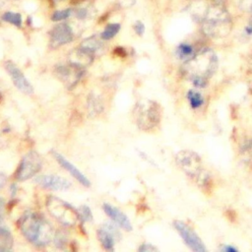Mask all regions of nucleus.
Here are the masks:
<instances>
[{
	"instance_id": "f257e3e1",
	"label": "nucleus",
	"mask_w": 252,
	"mask_h": 252,
	"mask_svg": "<svg viewBox=\"0 0 252 252\" xmlns=\"http://www.w3.org/2000/svg\"><path fill=\"white\" fill-rule=\"evenodd\" d=\"M219 67V58L216 52L205 47L196 52L189 60L183 62L180 73L196 88H205L209 80L215 75Z\"/></svg>"
},
{
	"instance_id": "f03ea898",
	"label": "nucleus",
	"mask_w": 252,
	"mask_h": 252,
	"mask_svg": "<svg viewBox=\"0 0 252 252\" xmlns=\"http://www.w3.org/2000/svg\"><path fill=\"white\" fill-rule=\"evenodd\" d=\"M19 227L24 237L38 247L46 246L54 237L52 225L34 212H26L19 220Z\"/></svg>"
},
{
	"instance_id": "7ed1b4c3",
	"label": "nucleus",
	"mask_w": 252,
	"mask_h": 252,
	"mask_svg": "<svg viewBox=\"0 0 252 252\" xmlns=\"http://www.w3.org/2000/svg\"><path fill=\"white\" fill-rule=\"evenodd\" d=\"M202 32L212 38L228 35L232 30V20L224 5L214 3L205 12L201 22Z\"/></svg>"
},
{
	"instance_id": "20e7f679",
	"label": "nucleus",
	"mask_w": 252,
	"mask_h": 252,
	"mask_svg": "<svg viewBox=\"0 0 252 252\" xmlns=\"http://www.w3.org/2000/svg\"><path fill=\"white\" fill-rule=\"evenodd\" d=\"M177 166L201 188H207L210 184V175L203 166L201 157L194 151L182 150L175 156Z\"/></svg>"
},
{
	"instance_id": "39448f33",
	"label": "nucleus",
	"mask_w": 252,
	"mask_h": 252,
	"mask_svg": "<svg viewBox=\"0 0 252 252\" xmlns=\"http://www.w3.org/2000/svg\"><path fill=\"white\" fill-rule=\"evenodd\" d=\"M134 116L137 126L144 131L155 129L160 122V105L151 99H142L137 102L134 109Z\"/></svg>"
},
{
	"instance_id": "423d86ee",
	"label": "nucleus",
	"mask_w": 252,
	"mask_h": 252,
	"mask_svg": "<svg viewBox=\"0 0 252 252\" xmlns=\"http://www.w3.org/2000/svg\"><path fill=\"white\" fill-rule=\"evenodd\" d=\"M46 208L48 212L65 226H73L79 220L78 210L56 196H48Z\"/></svg>"
},
{
	"instance_id": "0eeeda50",
	"label": "nucleus",
	"mask_w": 252,
	"mask_h": 252,
	"mask_svg": "<svg viewBox=\"0 0 252 252\" xmlns=\"http://www.w3.org/2000/svg\"><path fill=\"white\" fill-rule=\"evenodd\" d=\"M42 167V159L39 154L35 151H31L27 153L16 171V179L18 181H25L33 177L36 173L40 171Z\"/></svg>"
},
{
	"instance_id": "6e6552de",
	"label": "nucleus",
	"mask_w": 252,
	"mask_h": 252,
	"mask_svg": "<svg viewBox=\"0 0 252 252\" xmlns=\"http://www.w3.org/2000/svg\"><path fill=\"white\" fill-rule=\"evenodd\" d=\"M173 226L175 230L178 232L180 237L182 238L185 245L194 252H207L208 249L203 242V240L200 238V236L197 234V232L185 221L176 220L173 221Z\"/></svg>"
},
{
	"instance_id": "1a4fd4ad",
	"label": "nucleus",
	"mask_w": 252,
	"mask_h": 252,
	"mask_svg": "<svg viewBox=\"0 0 252 252\" xmlns=\"http://www.w3.org/2000/svg\"><path fill=\"white\" fill-rule=\"evenodd\" d=\"M54 72L67 89H73L82 79L84 75V67L69 62L67 64H58L55 67Z\"/></svg>"
},
{
	"instance_id": "9d476101",
	"label": "nucleus",
	"mask_w": 252,
	"mask_h": 252,
	"mask_svg": "<svg viewBox=\"0 0 252 252\" xmlns=\"http://www.w3.org/2000/svg\"><path fill=\"white\" fill-rule=\"evenodd\" d=\"M4 67L9 74L12 82L14 83L15 87L24 93L25 94H32L33 93L32 85L30 83V81L27 79V77L24 75L22 70L12 61H6L4 64Z\"/></svg>"
},
{
	"instance_id": "9b49d317",
	"label": "nucleus",
	"mask_w": 252,
	"mask_h": 252,
	"mask_svg": "<svg viewBox=\"0 0 252 252\" xmlns=\"http://www.w3.org/2000/svg\"><path fill=\"white\" fill-rule=\"evenodd\" d=\"M73 30L69 24H58L50 31V46L53 48L60 47L73 40Z\"/></svg>"
},
{
	"instance_id": "f8f14e48",
	"label": "nucleus",
	"mask_w": 252,
	"mask_h": 252,
	"mask_svg": "<svg viewBox=\"0 0 252 252\" xmlns=\"http://www.w3.org/2000/svg\"><path fill=\"white\" fill-rule=\"evenodd\" d=\"M35 183L38 184L40 187L54 190V191H64L68 190L72 184L66 178L56 175V174H42L38 175L34 179Z\"/></svg>"
},
{
	"instance_id": "ddd939ff",
	"label": "nucleus",
	"mask_w": 252,
	"mask_h": 252,
	"mask_svg": "<svg viewBox=\"0 0 252 252\" xmlns=\"http://www.w3.org/2000/svg\"><path fill=\"white\" fill-rule=\"evenodd\" d=\"M96 235L101 246L105 250L113 251L115 239L119 238L120 233L115 225L111 223H104L101 227L97 229Z\"/></svg>"
},
{
	"instance_id": "4468645a",
	"label": "nucleus",
	"mask_w": 252,
	"mask_h": 252,
	"mask_svg": "<svg viewBox=\"0 0 252 252\" xmlns=\"http://www.w3.org/2000/svg\"><path fill=\"white\" fill-rule=\"evenodd\" d=\"M52 156L54 159L57 161V163L66 171H68L79 183L86 187H89L91 185V181L89 180V178L77 166H75L71 161L65 158V157H63L61 154L55 151H52Z\"/></svg>"
},
{
	"instance_id": "2eb2a0df",
	"label": "nucleus",
	"mask_w": 252,
	"mask_h": 252,
	"mask_svg": "<svg viewBox=\"0 0 252 252\" xmlns=\"http://www.w3.org/2000/svg\"><path fill=\"white\" fill-rule=\"evenodd\" d=\"M103 212L109 217V219L120 228L126 230V231H131L133 229L132 223L129 220V218L118 208L112 206L111 204L108 203H103L102 205Z\"/></svg>"
},
{
	"instance_id": "dca6fc26",
	"label": "nucleus",
	"mask_w": 252,
	"mask_h": 252,
	"mask_svg": "<svg viewBox=\"0 0 252 252\" xmlns=\"http://www.w3.org/2000/svg\"><path fill=\"white\" fill-rule=\"evenodd\" d=\"M94 51H92L91 49L80 45L77 49H75L70 56V62L75 63L79 66L85 67L89 64H91L94 60Z\"/></svg>"
},
{
	"instance_id": "f3484780",
	"label": "nucleus",
	"mask_w": 252,
	"mask_h": 252,
	"mask_svg": "<svg viewBox=\"0 0 252 252\" xmlns=\"http://www.w3.org/2000/svg\"><path fill=\"white\" fill-rule=\"evenodd\" d=\"M196 49L195 47L187 42L180 43L176 49H175V55L178 59L182 60L183 62L191 59L195 54H196Z\"/></svg>"
},
{
	"instance_id": "a211bd4d",
	"label": "nucleus",
	"mask_w": 252,
	"mask_h": 252,
	"mask_svg": "<svg viewBox=\"0 0 252 252\" xmlns=\"http://www.w3.org/2000/svg\"><path fill=\"white\" fill-rule=\"evenodd\" d=\"M186 97H187L188 103L192 109H199L205 103V98H204L203 94L194 89H190L187 91Z\"/></svg>"
},
{
	"instance_id": "6ab92c4d",
	"label": "nucleus",
	"mask_w": 252,
	"mask_h": 252,
	"mask_svg": "<svg viewBox=\"0 0 252 252\" xmlns=\"http://www.w3.org/2000/svg\"><path fill=\"white\" fill-rule=\"evenodd\" d=\"M13 244L14 240L11 231L6 227L0 226V252L12 250Z\"/></svg>"
},
{
	"instance_id": "aec40b11",
	"label": "nucleus",
	"mask_w": 252,
	"mask_h": 252,
	"mask_svg": "<svg viewBox=\"0 0 252 252\" xmlns=\"http://www.w3.org/2000/svg\"><path fill=\"white\" fill-rule=\"evenodd\" d=\"M88 109L92 116L99 114L103 109V104H102L101 99L97 95H95L94 94H90L89 98H88Z\"/></svg>"
},
{
	"instance_id": "412c9836",
	"label": "nucleus",
	"mask_w": 252,
	"mask_h": 252,
	"mask_svg": "<svg viewBox=\"0 0 252 252\" xmlns=\"http://www.w3.org/2000/svg\"><path fill=\"white\" fill-rule=\"evenodd\" d=\"M120 28H121V26L118 23H110V24H108L104 28L103 32L100 33V38L102 40H109V39H111L112 37H114L118 33V32L120 31Z\"/></svg>"
},
{
	"instance_id": "4be33fe9",
	"label": "nucleus",
	"mask_w": 252,
	"mask_h": 252,
	"mask_svg": "<svg viewBox=\"0 0 252 252\" xmlns=\"http://www.w3.org/2000/svg\"><path fill=\"white\" fill-rule=\"evenodd\" d=\"M2 19L11 24V25H14L15 27H18V28H21L22 27V24H23V19H22V16L21 14L19 13H15V12H6L3 14L2 16Z\"/></svg>"
},
{
	"instance_id": "5701e85b",
	"label": "nucleus",
	"mask_w": 252,
	"mask_h": 252,
	"mask_svg": "<svg viewBox=\"0 0 252 252\" xmlns=\"http://www.w3.org/2000/svg\"><path fill=\"white\" fill-rule=\"evenodd\" d=\"M78 215H79V220L83 222L93 221L94 220L92 210L87 205H83L78 209Z\"/></svg>"
},
{
	"instance_id": "b1692460",
	"label": "nucleus",
	"mask_w": 252,
	"mask_h": 252,
	"mask_svg": "<svg viewBox=\"0 0 252 252\" xmlns=\"http://www.w3.org/2000/svg\"><path fill=\"white\" fill-rule=\"evenodd\" d=\"M82 46H85L89 49H91L92 51L95 52L98 48H100L101 46V42L99 39H97L96 36H91L89 38H86L82 43H81Z\"/></svg>"
},
{
	"instance_id": "393cba45",
	"label": "nucleus",
	"mask_w": 252,
	"mask_h": 252,
	"mask_svg": "<svg viewBox=\"0 0 252 252\" xmlns=\"http://www.w3.org/2000/svg\"><path fill=\"white\" fill-rule=\"evenodd\" d=\"M72 14V10L70 8L68 9H63V10H57L55 11L52 16H51V20L53 22H60L63 20H66L67 18H69Z\"/></svg>"
},
{
	"instance_id": "a878e982",
	"label": "nucleus",
	"mask_w": 252,
	"mask_h": 252,
	"mask_svg": "<svg viewBox=\"0 0 252 252\" xmlns=\"http://www.w3.org/2000/svg\"><path fill=\"white\" fill-rule=\"evenodd\" d=\"M53 239H54V244L58 248H62L67 243V235H66V233L64 231H57L54 234Z\"/></svg>"
},
{
	"instance_id": "bb28decb",
	"label": "nucleus",
	"mask_w": 252,
	"mask_h": 252,
	"mask_svg": "<svg viewBox=\"0 0 252 252\" xmlns=\"http://www.w3.org/2000/svg\"><path fill=\"white\" fill-rule=\"evenodd\" d=\"M239 8L244 12H252V0H239Z\"/></svg>"
},
{
	"instance_id": "cd10ccee",
	"label": "nucleus",
	"mask_w": 252,
	"mask_h": 252,
	"mask_svg": "<svg viewBox=\"0 0 252 252\" xmlns=\"http://www.w3.org/2000/svg\"><path fill=\"white\" fill-rule=\"evenodd\" d=\"M138 251H140V252H154V251H158V249L151 243H143L138 248Z\"/></svg>"
},
{
	"instance_id": "c85d7f7f",
	"label": "nucleus",
	"mask_w": 252,
	"mask_h": 252,
	"mask_svg": "<svg viewBox=\"0 0 252 252\" xmlns=\"http://www.w3.org/2000/svg\"><path fill=\"white\" fill-rule=\"evenodd\" d=\"M133 29L138 35H143L145 32V25L141 21H136L133 26Z\"/></svg>"
},
{
	"instance_id": "c756f323",
	"label": "nucleus",
	"mask_w": 252,
	"mask_h": 252,
	"mask_svg": "<svg viewBox=\"0 0 252 252\" xmlns=\"http://www.w3.org/2000/svg\"><path fill=\"white\" fill-rule=\"evenodd\" d=\"M75 14H76V17H77V18L83 20V19H86V18L88 17V15H89V10H88L86 7H80V8H78V9L76 10Z\"/></svg>"
},
{
	"instance_id": "7c9ffc66",
	"label": "nucleus",
	"mask_w": 252,
	"mask_h": 252,
	"mask_svg": "<svg viewBox=\"0 0 252 252\" xmlns=\"http://www.w3.org/2000/svg\"><path fill=\"white\" fill-rule=\"evenodd\" d=\"M220 250L223 251V252H237L238 251V249L235 246L231 245V244H224L220 248Z\"/></svg>"
},
{
	"instance_id": "2f4dec72",
	"label": "nucleus",
	"mask_w": 252,
	"mask_h": 252,
	"mask_svg": "<svg viewBox=\"0 0 252 252\" xmlns=\"http://www.w3.org/2000/svg\"><path fill=\"white\" fill-rule=\"evenodd\" d=\"M17 192H18V186H17V184H16V183L11 184V186H10V194H11V197L14 198V197L16 196Z\"/></svg>"
},
{
	"instance_id": "473e14b6",
	"label": "nucleus",
	"mask_w": 252,
	"mask_h": 252,
	"mask_svg": "<svg viewBox=\"0 0 252 252\" xmlns=\"http://www.w3.org/2000/svg\"><path fill=\"white\" fill-rule=\"evenodd\" d=\"M6 181H7L6 174H4L3 172L0 171V190L4 187V185L6 184Z\"/></svg>"
},
{
	"instance_id": "72a5a7b5",
	"label": "nucleus",
	"mask_w": 252,
	"mask_h": 252,
	"mask_svg": "<svg viewBox=\"0 0 252 252\" xmlns=\"http://www.w3.org/2000/svg\"><path fill=\"white\" fill-rule=\"evenodd\" d=\"M244 33L247 35L252 34V22L251 21H249V23L246 25V27L244 29Z\"/></svg>"
},
{
	"instance_id": "f704fd0d",
	"label": "nucleus",
	"mask_w": 252,
	"mask_h": 252,
	"mask_svg": "<svg viewBox=\"0 0 252 252\" xmlns=\"http://www.w3.org/2000/svg\"><path fill=\"white\" fill-rule=\"evenodd\" d=\"M121 5L124 7H130L135 3V0H120Z\"/></svg>"
},
{
	"instance_id": "c9c22d12",
	"label": "nucleus",
	"mask_w": 252,
	"mask_h": 252,
	"mask_svg": "<svg viewBox=\"0 0 252 252\" xmlns=\"http://www.w3.org/2000/svg\"><path fill=\"white\" fill-rule=\"evenodd\" d=\"M3 209H4V201L3 199L0 198V223L3 220V217H4V213H3Z\"/></svg>"
},
{
	"instance_id": "e433bc0d",
	"label": "nucleus",
	"mask_w": 252,
	"mask_h": 252,
	"mask_svg": "<svg viewBox=\"0 0 252 252\" xmlns=\"http://www.w3.org/2000/svg\"><path fill=\"white\" fill-rule=\"evenodd\" d=\"M227 1L229 0H214V3H217V4H221V5H224Z\"/></svg>"
},
{
	"instance_id": "4c0bfd02",
	"label": "nucleus",
	"mask_w": 252,
	"mask_h": 252,
	"mask_svg": "<svg viewBox=\"0 0 252 252\" xmlns=\"http://www.w3.org/2000/svg\"><path fill=\"white\" fill-rule=\"evenodd\" d=\"M250 21L252 22V12H251V19H250Z\"/></svg>"
},
{
	"instance_id": "58836bf2",
	"label": "nucleus",
	"mask_w": 252,
	"mask_h": 252,
	"mask_svg": "<svg viewBox=\"0 0 252 252\" xmlns=\"http://www.w3.org/2000/svg\"><path fill=\"white\" fill-rule=\"evenodd\" d=\"M53 1H55V2H58V1H62V0H53Z\"/></svg>"
}]
</instances>
